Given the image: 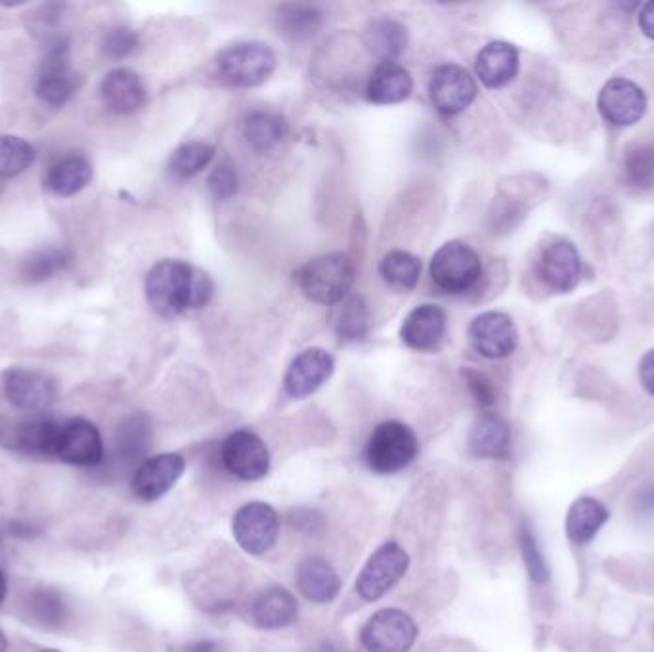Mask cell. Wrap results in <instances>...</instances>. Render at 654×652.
<instances>
[{"label":"cell","mask_w":654,"mask_h":652,"mask_svg":"<svg viewBox=\"0 0 654 652\" xmlns=\"http://www.w3.org/2000/svg\"><path fill=\"white\" fill-rule=\"evenodd\" d=\"M93 180V165L83 156L60 159L44 177V188L60 197L79 194Z\"/></svg>","instance_id":"27"},{"label":"cell","mask_w":654,"mask_h":652,"mask_svg":"<svg viewBox=\"0 0 654 652\" xmlns=\"http://www.w3.org/2000/svg\"><path fill=\"white\" fill-rule=\"evenodd\" d=\"M448 316L437 304H421L406 316L400 339L414 351L425 352L437 349L447 335Z\"/></svg>","instance_id":"19"},{"label":"cell","mask_w":654,"mask_h":652,"mask_svg":"<svg viewBox=\"0 0 654 652\" xmlns=\"http://www.w3.org/2000/svg\"><path fill=\"white\" fill-rule=\"evenodd\" d=\"M223 466L228 473L245 482L260 481L270 471V452L253 430H234L221 448Z\"/></svg>","instance_id":"10"},{"label":"cell","mask_w":654,"mask_h":652,"mask_svg":"<svg viewBox=\"0 0 654 652\" xmlns=\"http://www.w3.org/2000/svg\"><path fill=\"white\" fill-rule=\"evenodd\" d=\"M647 96L643 88L624 77L607 81L597 98V109L601 117L619 129L640 122L647 114Z\"/></svg>","instance_id":"11"},{"label":"cell","mask_w":654,"mask_h":652,"mask_svg":"<svg viewBox=\"0 0 654 652\" xmlns=\"http://www.w3.org/2000/svg\"><path fill=\"white\" fill-rule=\"evenodd\" d=\"M461 375H463V380L468 383L471 395H473V398H475L476 404L481 408L489 409L490 406H494V402H496V388H494L492 381L484 373L468 367V370L461 372Z\"/></svg>","instance_id":"42"},{"label":"cell","mask_w":654,"mask_h":652,"mask_svg":"<svg viewBox=\"0 0 654 652\" xmlns=\"http://www.w3.org/2000/svg\"><path fill=\"white\" fill-rule=\"evenodd\" d=\"M367 331H369V309L364 297L360 295L346 297L335 318L337 338L345 343H356L366 339Z\"/></svg>","instance_id":"35"},{"label":"cell","mask_w":654,"mask_h":652,"mask_svg":"<svg viewBox=\"0 0 654 652\" xmlns=\"http://www.w3.org/2000/svg\"><path fill=\"white\" fill-rule=\"evenodd\" d=\"M640 381L648 395L654 396V349L648 351L640 362Z\"/></svg>","instance_id":"43"},{"label":"cell","mask_w":654,"mask_h":652,"mask_svg":"<svg viewBox=\"0 0 654 652\" xmlns=\"http://www.w3.org/2000/svg\"><path fill=\"white\" fill-rule=\"evenodd\" d=\"M25 610L33 624L44 630H54L64 624L67 618V607L64 597L56 589L39 588L31 591L30 599L25 602Z\"/></svg>","instance_id":"33"},{"label":"cell","mask_w":654,"mask_h":652,"mask_svg":"<svg viewBox=\"0 0 654 652\" xmlns=\"http://www.w3.org/2000/svg\"><path fill=\"white\" fill-rule=\"evenodd\" d=\"M138 46V35L129 28L109 29L101 41V51L109 57L129 56Z\"/></svg>","instance_id":"41"},{"label":"cell","mask_w":654,"mask_h":652,"mask_svg":"<svg viewBox=\"0 0 654 652\" xmlns=\"http://www.w3.org/2000/svg\"><path fill=\"white\" fill-rule=\"evenodd\" d=\"M244 135L253 150H272L288 137V122L272 111H255L245 119Z\"/></svg>","instance_id":"29"},{"label":"cell","mask_w":654,"mask_h":652,"mask_svg":"<svg viewBox=\"0 0 654 652\" xmlns=\"http://www.w3.org/2000/svg\"><path fill=\"white\" fill-rule=\"evenodd\" d=\"M72 263V253L64 247L39 249L23 260L22 274L28 281L51 280L56 274L64 272Z\"/></svg>","instance_id":"36"},{"label":"cell","mask_w":654,"mask_h":652,"mask_svg":"<svg viewBox=\"0 0 654 652\" xmlns=\"http://www.w3.org/2000/svg\"><path fill=\"white\" fill-rule=\"evenodd\" d=\"M419 440L403 421H383L369 435L364 448V463L375 474H395L416 461Z\"/></svg>","instance_id":"2"},{"label":"cell","mask_w":654,"mask_h":652,"mask_svg":"<svg viewBox=\"0 0 654 652\" xmlns=\"http://www.w3.org/2000/svg\"><path fill=\"white\" fill-rule=\"evenodd\" d=\"M7 578H4V574L0 573V607H2V602H4V599H7Z\"/></svg>","instance_id":"47"},{"label":"cell","mask_w":654,"mask_h":652,"mask_svg":"<svg viewBox=\"0 0 654 652\" xmlns=\"http://www.w3.org/2000/svg\"><path fill=\"white\" fill-rule=\"evenodd\" d=\"M174 652H228L224 649L223 643H218L215 639H197L192 643L180 646Z\"/></svg>","instance_id":"44"},{"label":"cell","mask_w":654,"mask_h":652,"mask_svg":"<svg viewBox=\"0 0 654 652\" xmlns=\"http://www.w3.org/2000/svg\"><path fill=\"white\" fill-rule=\"evenodd\" d=\"M417 626L400 609H382L367 618L360 641L367 652H410L417 641Z\"/></svg>","instance_id":"8"},{"label":"cell","mask_w":654,"mask_h":652,"mask_svg":"<svg viewBox=\"0 0 654 652\" xmlns=\"http://www.w3.org/2000/svg\"><path fill=\"white\" fill-rule=\"evenodd\" d=\"M469 339L484 359H507L517 349V325L504 312H484L469 325Z\"/></svg>","instance_id":"16"},{"label":"cell","mask_w":654,"mask_h":652,"mask_svg":"<svg viewBox=\"0 0 654 652\" xmlns=\"http://www.w3.org/2000/svg\"><path fill=\"white\" fill-rule=\"evenodd\" d=\"M354 274L356 268L353 258L345 253H330L302 266L297 280L302 293L307 295L310 301L330 307L345 301L349 297L354 284Z\"/></svg>","instance_id":"3"},{"label":"cell","mask_w":654,"mask_h":652,"mask_svg":"<svg viewBox=\"0 0 654 652\" xmlns=\"http://www.w3.org/2000/svg\"><path fill=\"white\" fill-rule=\"evenodd\" d=\"M215 158V148L208 143L192 140V142L182 143L173 156L169 159L167 171L176 180L192 179L195 174L208 167V163Z\"/></svg>","instance_id":"34"},{"label":"cell","mask_w":654,"mask_h":652,"mask_svg":"<svg viewBox=\"0 0 654 652\" xmlns=\"http://www.w3.org/2000/svg\"><path fill=\"white\" fill-rule=\"evenodd\" d=\"M41 652H62V651H56V649H46V651H41Z\"/></svg>","instance_id":"49"},{"label":"cell","mask_w":654,"mask_h":652,"mask_svg":"<svg viewBox=\"0 0 654 652\" xmlns=\"http://www.w3.org/2000/svg\"><path fill=\"white\" fill-rule=\"evenodd\" d=\"M607 521H609V510L604 507L603 503L590 495L578 498L570 505L567 523H565L568 539L576 545L590 544L591 539L596 538L597 532L607 524Z\"/></svg>","instance_id":"26"},{"label":"cell","mask_w":654,"mask_h":652,"mask_svg":"<svg viewBox=\"0 0 654 652\" xmlns=\"http://www.w3.org/2000/svg\"><path fill=\"white\" fill-rule=\"evenodd\" d=\"M379 274L393 291L408 293L421 278V260L411 253L395 249L383 257Z\"/></svg>","instance_id":"30"},{"label":"cell","mask_w":654,"mask_h":652,"mask_svg":"<svg viewBox=\"0 0 654 652\" xmlns=\"http://www.w3.org/2000/svg\"><path fill=\"white\" fill-rule=\"evenodd\" d=\"M7 651H8L7 635H4V633H2V630H0V652H7Z\"/></svg>","instance_id":"48"},{"label":"cell","mask_w":654,"mask_h":652,"mask_svg":"<svg viewBox=\"0 0 654 652\" xmlns=\"http://www.w3.org/2000/svg\"><path fill=\"white\" fill-rule=\"evenodd\" d=\"M232 534L245 553L259 557L278 544L280 516L268 503H245L232 519Z\"/></svg>","instance_id":"9"},{"label":"cell","mask_w":654,"mask_h":652,"mask_svg":"<svg viewBox=\"0 0 654 652\" xmlns=\"http://www.w3.org/2000/svg\"><path fill=\"white\" fill-rule=\"evenodd\" d=\"M518 545H521V553H523V560H525L530 580L534 584H546L549 580V567H547L544 555L539 552L533 528L526 523L521 524V528H518Z\"/></svg>","instance_id":"39"},{"label":"cell","mask_w":654,"mask_h":652,"mask_svg":"<svg viewBox=\"0 0 654 652\" xmlns=\"http://www.w3.org/2000/svg\"><path fill=\"white\" fill-rule=\"evenodd\" d=\"M56 458L62 459L67 466H101L104 442L98 427L83 417H75L62 424Z\"/></svg>","instance_id":"17"},{"label":"cell","mask_w":654,"mask_h":652,"mask_svg":"<svg viewBox=\"0 0 654 652\" xmlns=\"http://www.w3.org/2000/svg\"><path fill=\"white\" fill-rule=\"evenodd\" d=\"M299 602L289 589L274 586L257 596L251 605L253 624L260 630H281L296 622Z\"/></svg>","instance_id":"21"},{"label":"cell","mask_w":654,"mask_h":652,"mask_svg":"<svg viewBox=\"0 0 654 652\" xmlns=\"http://www.w3.org/2000/svg\"><path fill=\"white\" fill-rule=\"evenodd\" d=\"M637 510L643 511V513H654V487H648L641 492L640 498H637Z\"/></svg>","instance_id":"46"},{"label":"cell","mask_w":654,"mask_h":652,"mask_svg":"<svg viewBox=\"0 0 654 652\" xmlns=\"http://www.w3.org/2000/svg\"><path fill=\"white\" fill-rule=\"evenodd\" d=\"M4 395L14 408L43 411L58 400V383L49 373L12 367L4 375Z\"/></svg>","instance_id":"12"},{"label":"cell","mask_w":654,"mask_h":652,"mask_svg":"<svg viewBox=\"0 0 654 652\" xmlns=\"http://www.w3.org/2000/svg\"><path fill=\"white\" fill-rule=\"evenodd\" d=\"M366 43L382 62H395L408 46V29L393 18H379L367 25Z\"/></svg>","instance_id":"28"},{"label":"cell","mask_w":654,"mask_h":652,"mask_svg":"<svg viewBox=\"0 0 654 652\" xmlns=\"http://www.w3.org/2000/svg\"><path fill=\"white\" fill-rule=\"evenodd\" d=\"M35 148L28 140L0 135V179H14L35 163Z\"/></svg>","instance_id":"38"},{"label":"cell","mask_w":654,"mask_h":652,"mask_svg":"<svg viewBox=\"0 0 654 652\" xmlns=\"http://www.w3.org/2000/svg\"><path fill=\"white\" fill-rule=\"evenodd\" d=\"M536 274L557 293L572 291L582 278V258L576 245L567 239L546 245L536 260Z\"/></svg>","instance_id":"15"},{"label":"cell","mask_w":654,"mask_h":652,"mask_svg":"<svg viewBox=\"0 0 654 652\" xmlns=\"http://www.w3.org/2000/svg\"><path fill=\"white\" fill-rule=\"evenodd\" d=\"M431 278L437 287L450 295L469 293L482 278V260L471 245L448 242L431 260Z\"/></svg>","instance_id":"4"},{"label":"cell","mask_w":654,"mask_h":652,"mask_svg":"<svg viewBox=\"0 0 654 652\" xmlns=\"http://www.w3.org/2000/svg\"><path fill=\"white\" fill-rule=\"evenodd\" d=\"M186 471V459L180 453H159L146 459L132 474V492L142 502H158L173 490Z\"/></svg>","instance_id":"14"},{"label":"cell","mask_w":654,"mask_h":652,"mask_svg":"<svg viewBox=\"0 0 654 652\" xmlns=\"http://www.w3.org/2000/svg\"><path fill=\"white\" fill-rule=\"evenodd\" d=\"M410 567V555L403 545L387 542L375 549L356 578V591L367 602L379 601L403 580Z\"/></svg>","instance_id":"6"},{"label":"cell","mask_w":654,"mask_h":652,"mask_svg":"<svg viewBox=\"0 0 654 652\" xmlns=\"http://www.w3.org/2000/svg\"><path fill=\"white\" fill-rule=\"evenodd\" d=\"M208 190L216 200H230L238 192V172L230 161H224L208 174Z\"/></svg>","instance_id":"40"},{"label":"cell","mask_w":654,"mask_h":652,"mask_svg":"<svg viewBox=\"0 0 654 652\" xmlns=\"http://www.w3.org/2000/svg\"><path fill=\"white\" fill-rule=\"evenodd\" d=\"M640 28L643 31V35L654 41V0L641 7Z\"/></svg>","instance_id":"45"},{"label":"cell","mask_w":654,"mask_h":652,"mask_svg":"<svg viewBox=\"0 0 654 652\" xmlns=\"http://www.w3.org/2000/svg\"><path fill=\"white\" fill-rule=\"evenodd\" d=\"M476 77L489 88H502L517 77L518 51L511 43L494 41L476 54Z\"/></svg>","instance_id":"22"},{"label":"cell","mask_w":654,"mask_h":652,"mask_svg":"<svg viewBox=\"0 0 654 652\" xmlns=\"http://www.w3.org/2000/svg\"><path fill=\"white\" fill-rule=\"evenodd\" d=\"M297 588L310 602L325 605L339 596L341 578L328 560L322 557H309L297 567Z\"/></svg>","instance_id":"23"},{"label":"cell","mask_w":654,"mask_h":652,"mask_svg":"<svg viewBox=\"0 0 654 652\" xmlns=\"http://www.w3.org/2000/svg\"><path fill=\"white\" fill-rule=\"evenodd\" d=\"M622 174L625 186L635 192H654V143H637L625 151Z\"/></svg>","instance_id":"31"},{"label":"cell","mask_w":654,"mask_h":652,"mask_svg":"<svg viewBox=\"0 0 654 652\" xmlns=\"http://www.w3.org/2000/svg\"><path fill=\"white\" fill-rule=\"evenodd\" d=\"M148 446H150V425L144 417L135 416L127 419L117 435V459L125 466H130L144 456Z\"/></svg>","instance_id":"37"},{"label":"cell","mask_w":654,"mask_h":652,"mask_svg":"<svg viewBox=\"0 0 654 652\" xmlns=\"http://www.w3.org/2000/svg\"><path fill=\"white\" fill-rule=\"evenodd\" d=\"M276 70V54L262 43H238L221 52L218 73L228 85L251 88L270 79Z\"/></svg>","instance_id":"7"},{"label":"cell","mask_w":654,"mask_h":652,"mask_svg":"<svg viewBox=\"0 0 654 652\" xmlns=\"http://www.w3.org/2000/svg\"><path fill=\"white\" fill-rule=\"evenodd\" d=\"M100 96L104 106L114 114H135L144 108L148 100L144 81L140 79L138 73L127 67H117L104 77L100 85Z\"/></svg>","instance_id":"20"},{"label":"cell","mask_w":654,"mask_h":652,"mask_svg":"<svg viewBox=\"0 0 654 652\" xmlns=\"http://www.w3.org/2000/svg\"><path fill=\"white\" fill-rule=\"evenodd\" d=\"M475 98L476 83L465 67L447 64L440 65L439 70L432 73L429 81V100L439 114L448 117L461 114L475 101Z\"/></svg>","instance_id":"13"},{"label":"cell","mask_w":654,"mask_h":652,"mask_svg":"<svg viewBox=\"0 0 654 652\" xmlns=\"http://www.w3.org/2000/svg\"><path fill=\"white\" fill-rule=\"evenodd\" d=\"M36 96L51 108H62L77 90V73L69 64V43L64 36L46 39L41 70L36 75Z\"/></svg>","instance_id":"5"},{"label":"cell","mask_w":654,"mask_h":652,"mask_svg":"<svg viewBox=\"0 0 654 652\" xmlns=\"http://www.w3.org/2000/svg\"><path fill=\"white\" fill-rule=\"evenodd\" d=\"M335 372V360L324 349H309L302 351L291 364H289L283 388L291 398L302 400L307 396L314 395L318 388L328 383Z\"/></svg>","instance_id":"18"},{"label":"cell","mask_w":654,"mask_h":652,"mask_svg":"<svg viewBox=\"0 0 654 652\" xmlns=\"http://www.w3.org/2000/svg\"><path fill=\"white\" fill-rule=\"evenodd\" d=\"M414 90V79L404 65L396 62H382L367 83V100L390 106L410 98Z\"/></svg>","instance_id":"25"},{"label":"cell","mask_w":654,"mask_h":652,"mask_svg":"<svg viewBox=\"0 0 654 652\" xmlns=\"http://www.w3.org/2000/svg\"><path fill=\"white\" fill-rule=\"evenodd\" d=\"M215 293V284L195 266L167 258L151 268L146 278V299L163 318L203 309Z\"/></svg>","instance_id":"1"},{"label":"cell","mask_w":654,"mask_h":652,"mask_svg":"<svg viewBox=\"0 0 654 652\" xmlns=\"http://www.w3.org/2000/svg\"><path fill=\"white\" fill-rule=\"evenodd\" d=\"M511 429L504 417L486 411L469 432V452L475 458L500 459L510 452Z\"/></svg>","instance_id":"24"},{"label":"cell","mask_w":654,"mask_h":652,"mask_svg":"<svg viewBox=\"0 0 654 652\" xmlns=\"http://www.w3.org/2000/svg\"><path fill=\"white\" fill-rule=\"evenodd\" d=\"M322 28V12L310 4H286L278 10V29L291 41H307Z\"/></svg>","instance_id":"32"}]
</instances>
